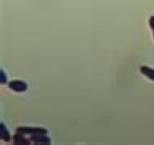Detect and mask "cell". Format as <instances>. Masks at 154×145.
<instances>
[{"label": "cell", "instance_id": "9c48e42d", "mask_svg": "<svg viewBox=\"0 0 154 145\" xmlns=\"http://www.w3.org/2000/svg\"><path fill=\"white\" fill-rule=\"evenodd\" d=\"M153 38H154V31H153Z\"/></svg>", "mask_w": 154, "mask_h": 145}, {"label": "cell", "instance_id": "8992f818", "mask_svg": "<svg viewBox=\"0 0 154 145\" xmlns=\"http://www.w3.org/2000/svg\"><path fill=\"white\" fill-rule=\"evenodd\" d=\"M139 71L142 75H144L146 77H148L149 80L154 81V69L149 66H141L139 68Z\"/></svg>", "mask_w": 154, "mask_h": 145}, {"label": "cell", "instance_id": "5b68a950", "mask_svg": "<svg viewBox=\"0 0 154 145\" xmlns=\"http://www.w3.org/2000/svg\"><path fill=\"white\" fill-rule=\"evenodd\" d=\"M0 140L3 141L5 143H9L10 141L12 140V137H11V133H10L9 129L7 128L5 123H0Z\"/></svg>", "mask_w": 154, "mask_h": 145}, {"label": "cell", "instance_id": "277c9868", "mask_svg": "<svg viewBox=\"0 0 154 145\" xmlns=\"http://www.w3.org/2000/svg\"><path fill=\"white\" fill-rule=\"evenodd\" d=\"M12 142L15 145H30L32 144L30 138H27V135L23 134V133L16 132L15 134H13L12 137Z\"/></svg>", "mask_w": 154, "mask_h": 145}, {"label": "cell", "instance_id": "52a82bcc", "mask_svg": "<svg viewBox=\"0 0 154 145\" xmlns=\"http://www.w3.org/2000/svg\"><path fill=\"white\" fill-rule=\"evenodd\" d=\"M8 83V76H7V73L3 69L0 70V84L1 85H5Z\"/></svg>", "mask_w": 154, "mask_h": 145}, {"label": "cell", "instance_id": "3957f363", "mask_svg": "<svg viewBox=\"0 0 154 145\" xmlns=\"http://www.w3.org/2000/svg\"><path fill=\"white\" fill-rule=\"evenodd\" d=\"M32 144L34 145H51V139L47 134H35L29 137Z\"/></svg>", "mask_w": 154, "mask_h": 145}, {"label": "cell", "instance_id": "6da1fadb", "mask_svg": "<svg viewBox=\"0 0 154 145\" xmlns=\"http://www.w3.org/2000/svg\"><path fill=\"white\" fill-rule=\"evenodd\" d=\"M16 132L31 137L35 134H48V130L44 127H34V126H18Z\"/></svg>", "mask_w": 154, "mask_h": 145}, {"label": "cell", "instance_id": "ba28073f", "mask_svg": "<svg viewBox=\"0 0 154 145\" xmlns=\"http://www.w3.org/2000/svg\"><path fill=\"white\" fill-rule=\"evenodd\" d=\"M149 26L152 31H154V15H151L149 17Z\"/></svg>", "mask_w": 154, "mask_h": 145}, {"label": "cell", "instance_id": "7a4b0ae2", "mask_svg": "<svg viewBox=\"0 0 154 145\" xmlns=\"http://www.w3.org/2000/svg\"><path fill=\"white\" fill-rule=\"evenodd\" d=\"M8 87L14 92H25L28 89V83L23 80H11L8 82Z\"/></svg>", "mask_w": 154, "mask_h": 145}]
</instances>
